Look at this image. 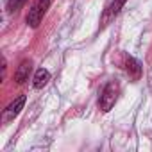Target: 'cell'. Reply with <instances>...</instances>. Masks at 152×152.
<instances>
[{
    "label": "cell",
    "mask_w": 152,
    "mask_h": 152,
    "mask_svg": "<svg viewBox=\"0 0 152 152\" xmlns=\"http://www.w3.org/2000/svg\"><path fill=\"white\" fill-rule=\"evenodd\" d=\"M48 6H50V0H34L31 9H29V13H27V18H25L27 25L32 27V29H36L41 23V20H43Z\"/></svg>",
    "instance_id": "6da1fadb"
},
{
    "label": "cell",
    "mask_w": 152,
    "mask_h": 152,
    "mask_svg": "<svg viewBox=\"0 0 152 152\" xmlns=\"http://www.w3.org/2000/svg\"><path fill=\"white\" fill-rule=\"evenodd\" d=\"M118 91H120V88H118V84L115 83V81H109L106 86H104V90L100 91V99H99V107L102 109V111H109L113 106H115V102H116V99H118Z\"/></svg>",
    "instance_id": "7a4b0ae2"
},
{
    "label": "cell",
    "mask_w": 152,
    "mask_h": 152,
    "mask_svg": "<svg viewBox=\"0 0 152 152\" xmlns=\"http://www.w3.org/2000/svg\"><path fill=\"white\" fill-rule=\"evenodd\" d=\"M124 4H125V0H113V2L106 7V11H104V15H102V20H100V27H106L118 13H120V9L124 7Z\"/></svg>",
    "instance_id": "3957f363"
},
{
    "label": "cell",
    "mask_w": 152,
    "mask_h": 152,
    "mask_svg": "<svg viewBox=\"0 0 152 152\" xmlns=\"http://www.w3.org/2000/svg\"><path fill=\"white\" fill-rule=\"evenodd\" d=\"M23 104H25V95H20L16 100H13L7 107H6V111H4V122H9V120H13L22 109H23Z\"/></svg>",
    "instance_id": "277c9868"
},
{
    "label": "cell",
    "mask_w": 152,
    "mask_h": 152,
    "mask_svg": "<svg viewBox=\"0 0 152 152\" xmlns=\"http://www.w3.org/2000/svg\"><path fill=\"white\" fill-rule=\"evenodd\" d=\"M124 68L127 70L131 79H134V81L140 79V75H141V64H140V61H136L131 56H124Z\"/></svg>",
    "instance_id": "5b68a950"
},
{
    "label": "cell",
    "mask_w": 152,
    "mask_h": 152,
    "mask_svg": "<svg viewBox=\"0 0 152 152\" xmlns=\"http://www.w3.org/2000/svg\"><path fill=\"white\" fill-rule=\"evenodd\" d=\"M48 81H50V73H48V70L39 68V70H36L34 77H32V86H34L36 90H39V88H43Z\"/></svg>",
    "instance_id": "8992f818"
},
{
    "label": "cell",
    "mask_w": 152,
    "mask_h": 152,
    "mask_svg": "<svg viewBox=\"0 0 152 152\" xmlns=\"http://www.w3.org/2000/svg\"><path fill=\"white\" fill-rule=\"evenodd\" d=\"M29 72H31V61H22L20 63V66H18V70H16V73H15V79H16V83L18 84H23L27 79H29Z\"/></svg>",
    "instance_id": "52a82bcc"
},
{
    "label": "cell",
    "mask_w": 152,
    "mask_h": 152,
    "mask_svg": "<svg viewBox=\"0 0 152 152\" xmlns=\"http://www.w3.org/2000/svg\"><path fill=\"white\" fill-rule=\"evenodd\" d=\"M23 2H25V0H7V11H9V13L18 11V9L23 6Z\"/></svg>",
    "instance_id": "ba28073f"
}]
</instances>
